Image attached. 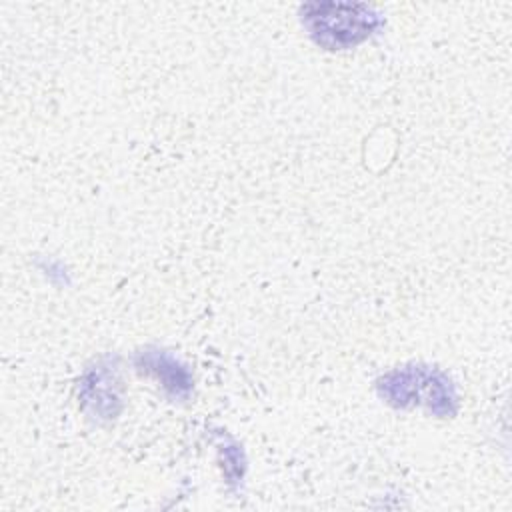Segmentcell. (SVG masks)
<instances>
[{"label": "cell", "mask_w": 512, "mask_h": 512, "mask_svg": "<svg viewBox=\"0 0 512 512\" xmlns=\"http://www.w3.org/2000/svg\"><path fill=\"white\" fill-rule=\"evenodd\" d=\"M302 26L326 50H346L368 40L382 18L366 4L314 2L302 6Z\"/></svg>", "instance_id": "6da1fadb"}, {"label": "cell", "mask_w": 512, "mask_h": 512, "mask_svg": "<svg viewBox=\"0 0 512 512\" xmlns=\"http://www.w3.org/2000/svg\"><path fill=\"white\" fill-rule=\"evenodd\" d=\"M380 396L396 408L424 406L436 416H452L458 396L452 380L430 366H404L378 380Z\"/></svg>", "instance_id": "7a4b0ae2"}, {"label": "cell", "mask_w": 512, "mask_h": 512, "mask_svg": "<svg viewBox=\"0 0 512 512\" xmlns=\"http://www.w3.org/2000/svg\"><path fill=\"white\" fill-rule=\"evenodd\" d=\"M120 390L122 382L118 378V368L112 362L100 360L80 380V398L84 408L98 420H110L120 410Z\"/></svg>", "instance_id": "3957f363"}, {"label": "cell", "mask_w": 512, "mask_h": 512, "mask_svg": "<svg viewBox=\"0 0 512 512\" xmlns=\"http://www.w3.org/2000/svg\"><path fill=\"white\" fill-rule=\"evenodd\" d=\"M134 364L140 372H146L154 376L158 382H162V388L172 398H188L192 390V378L186 372V368L168 352L158 348L142 350L136 354Z\"/></svg>", "instance_id": "277c9868"}]
</instances>
